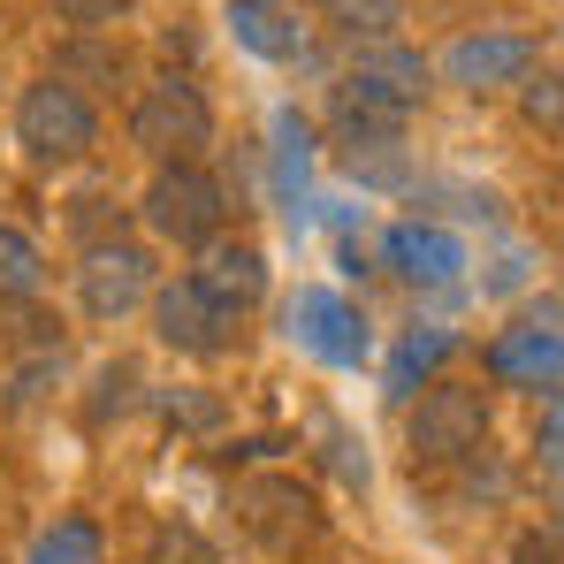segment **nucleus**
Returning a JSON list of instances; mask_svg holds the SVG:
<instances>
[{
    "label": "nucleus",
    "instance_id": "obj_1",
    "mask_svg": "<svg viewBox=\"0 0 564 564\" xmlns=\"http://www.w3.org/2000/svg\"><path fill=\"white\" fill-rule=\"evenodd\" d=\"M420 99H427V62H420L412 46L381 39V46H359V54H351V69H344V85H336V115H344V122H381V130H397Z\"/></svg>",
    "mask_w": 564,
    "mask_h": 564
},
{
    "label": "nucleus",
    "instance_id": "obj_2",
    "mask_svg": "<svg viewBox=\"0 0 564 564\" xmlns=\"http://www.w3.org/2000/svg\"><path fill=\"white\" fill-rule=\"evenodd\" d=\"M15 138H23V153H31L39 169H54V161H77V153L99 138V115H93V99L77 93V85L46 77V85H31L23 107H15Z\"/></svg>",
    "mask_w": 564,
    "mask_h": 564
},
{
    "label": "nucleus",
    "instance_id": "obj_3",
    "mask_svg": "<svg viewBox=\"0 0 564 564\" xmlns=\"http://www.w3.org/2000/svg\"><path fill=\"white\" fill-rule=\"evenodd\" d=\"M480 435H488V397L473 381H435L412 404V458L420 466H458L480 451Z\"/></svg>",
    "mask_w": 564,
    "mask_h": 564
},
{
    "label": "nucleus",
    "instance_id": "obj_4",
    "mask_svg": "<svg viewBox=\"0 0 564 564\" xmlns=\"http://www.w3.org/2000/svg\"><path fill=\"white\" fill-rule=\"evenodd\" d=\"M130 138L161 161V169H176V161H191L198 145H214V107L198 99V85H184V77H161L153 93L138 99V115H130Z\"/></svg>",
    "mask_w": 564,
    "mask_h": 564
},
{
    "label": "nucleus",
    "instance_id": "obj_5",
    "mask_svg": "<svg viewBox=\"0 0 564 564\" xmlns=\"http://www.w3.org/2000/svg\"><path fill=\"white\" fill-rule=\"evenodd\" d=\"M145 221H153V237H169V245H214V229H221V184L206 176V169H161L153 184H145Z\"/></svg>",
    "mask_w": 564,
    "mask_h": 564
},
{
    "label": "nucleus",
    "instance_id": "obj_6",
    "mask_svg": "<svg viewBox=\"0 0 564 564\" xmlns=\"http://www.w3.org/2000/svg\"><path fill=\"white\" fill-rule=\"evenodd\" d=\"M282 328H290V344L313 351L321 367H359V359H367V321H359L336 290H321V282H305V290L282 305Z\"/></svg>",
    "mask_w": 564,
    "mask_h": 564
},
{
    "label": "nucleus",
    "instance_id": "obj_7",
    "mask_svg": "<svg viewBox=\"0 0 564 564\" xmlns=\"http://www.w3.org/2000/svg\"><path fill=\"white\" fill-rule=\"evenodd\" d=\"M488 375L511 389H564V305H534L519 328H503Z\"/></svg>",
    "mask_w": 564,
    "mask_h": 564
},
{
    "label": "nucleus",
    "instance_id": "obj_8",
    "mask_svg": "<svg viewBox=\"0 0 564 564\" xmlns=\"http://www.w3.org/2000/svg\"><path fill=\"white\" fill-rule=\"evenodd\" d=\"M229 328H237V313L206 290L198 275L169 282V290H153V336L169 344V351H191V359H214L221 344H229Z\"/></svg>",
    "mask_w": 564,
    "mask_h": 564
},
{
    "label": "nucleus",
    "instance_id": "obj_9",
    "mask_svg": "<svg viewBox=\"0 0 564 564\" xmlns=\"http://www.w3.org/2000/svg\"><path fill=\"white\" fill-rule=\"evenodd\" d=\"M145 290H153V260H145V245H93L85 268H77V297H85L93 321H122Z\"/></svg>",
    "mask_w": 564,
    "mask_h": 564
},
{
    "label": "nucleus",
    "instance_id": "obj_10",
    "mask_svg": "<svg viewBox=\"0 0 564 564\" xmlns=\"http://www.w3.org/2000/svg\"><path fill=\"white\" fill-rule=\"evenodd\" d=\"M237 519L252 527V542L260 550H297L321 519H313V496L297 488V480H252V488H237Z\"/></svg>",
    "mask_w": 564,
    "mask_h": 564
},
{
    "label": "nucleus",
    "instance_id": "obj_11",
    "mask_svg": "<svg viewBox=\"0 0 564 564\" xmlns=\"http://www.w3.org/2000/svg\"><path fill=\"white\" fill-rule=\"evenodd\" d=\"M443 77H451V85H466V93H480V85H527V77H534V46H527V39H511V31L458 39V46L443 54Z\"/></svg>",
    "mask_w": 564,
    "mask_h": 564
},
{
    "label": "nucleus",
    "instance_id": "obj_12",
    "mask_svg": "<svg viewBox=\"0 0 564 564\" xmlns=\"http://www.w3.org/2000/svg\"><path fill=\"white\" fill-rule=\"evenodd\" d=\"M381 252H389V268L404 282H427V290L458 282V268H466V245H458L451 229H435V221H397V229L381 237Z\"/></svg>",
    "mask_w": 564,
    "mask_h": 564
},
{
    "label": "nucleus",
    "instance_id": "obj_13",
    "mask_svg": "<svg viewBox=\"0 0 564 564\" xmlns=\"http://www.w3.org/2000/svg\"><path fill=\"white\" fill-rule=\"evenodd\" d=\"M229 31L260 62H305V23L290 8H275V0H229Z\"/></svg>",
    "mask_w": 564,
    "mask_h": 564
},
{
    "label": "nucleus",
    "instance_id": "obj_14",
    "mask_svg": "<svg viewBox=\"0 0 564 564\" xmlns=\"http://www.w3.org/2000/svg\"><path fill=\"white\" fill-rule=\"evenodd\" d=\"M198 282H206L229 313H245V305H260V297H268V260H260V245H206Z\"/></svg>",
    "mask_w": 564,
    "mask_h": 564
},
{
    "label": "nucleus",
    "instance_id": "obj_15",
    "mask_svg": "<svg viewBox=\"0 0 564 564\" xmlns=\"http://www.w3.org/2000/svg\"><path fill=\"white\" fill-rule=\"evenodd\" d=\"M305 169H313V122H305L297 107H275V198L290 206V229L305 221V206H297Z\"/></svg>",
    "mask_w": 564,
    "mask_h": 564
},
{
    "label": "nucleus",
    "instance_id": "obj_16",
    "mask_svg": "<svg viewBox=\"0 0 564 564\" xmlns=\"http://www.w3.org/2000/svg\"><path fill=\"white\" fill-rule=\"evenodd\" d=\"M31 564H107V542H99L93 519H54L31 542Z\"/></svg>",
    "mask_w": 564,
    "mask_h": 564
},
{
    "label": "nucleus",
    "instance_id": "obj_17",
    "mask_svg": "<svg viewBox=\"0 0 564 564\" xmlns=\"http://www.w3.org/2000/svg\"><path fill=\"white\" fill-rule=\"evenodd\" d=\"M321 15H328L336 31H351V39L381 46V39L404 23V0H321Z\"/></svg>",
    "mask_w": 564,
    "mask_h": 564
},
{
    "label": "nucleus",
    "instance_id": "obj_18",
    "mask_svg": "<svg viewBox=\"0 0 564 564\" xmlns=\"http://www.w3.org/2000/svg\"><path fill=\"white\" fill-rule=\"evenodd\" d=\"M39 282H46L39 245H31L23 229H8V221H0V297H39Z\"/></svg>",
    "mask_w": 564,
    "mask_h": 564
},
{
    "label": "nucleus",
    "instance_id": "obj_19",
    "mask_svg": "<svg viewBox=\"0 0 564 564\" xmlns=\"http://www.w3.org/2000/svg\"><path fill=\"white\" fill-rule=\"evenodd\" d=\"M443 351H451V336H443V328H427V336L412 328V336L397 344V359H389V389H397V397H412V381L427 375V367H435Z\"/></svg>",
    "mask_w": 564,
    "mask_h": 564
},
{
    "label": "nucleus",
    "instance_id": "obj_20",
    "mask_svg": "<svg viewBox=\"0 0 564 564\" xmlns=\"http://www.w3.org/2000/svg\"><path fill=\"white\" fill-rule=\"evenodd\" d=\"M130 397H138V367H99V381H93V427H107V420H122L130 412Z\"/></svg>",
    "mask_w": 564,
    "mask_h": 564
},
{
    "label": "nucleus",
    "instance_id": "obj_21",
    "mask_svg": "<svg viewBox=\"0 0 564 564\" xmlns=\"http://www.w3.org/2000/svg\"><path fill=\"white\" fill-rule=\"evenodd\" d=\"M519 107H527L534 130H564V77H557V69L527 77V85H519Z\"/></svg>",
    "mask_w": 564,
    "mask_h": 564
},
{
    "label": "nucleus",
    "instance_id": "obj_22",
    "mask_svg": "<svg viewBox=\"0 0 564 564\" xmlns=\"http://www.w3.org/2000/svg\"><path fill=\"white\" fill-rule=\"evenodd\" d=\"M54 77H62V85H69V77H122V54L77 39V46H62V54H54Z\"/></svg>",
    "mask_w": 564,
    "mask_h": 564
},
{
    "label": "nucleus",
    "instance_id": "obj_23",
    "mask_svg": "<svg viewBox=\"0 0 564 564\" xmlns=\"http://www.w3.org/2000/svg\"><path fill=\"white\" fill-rule=\"evenodd\" d=\"M534 451H542V466L564 480V389L542 404V427H534Z\"/></svg>",
    "mask_w": 564,
    "mask_h": 564
},
{
    "label": "nucleus",
    "instance_id": "obj_24",
    "mask_svg": "<svg viewBox=\"0 0 564 564\" xmlns=\"http://www.w3.org/2000/svg\"><path fill=\"white\" fill-rule=\"evenodd\" d=\"M54 8H62V23H77V31H107V23L130 15V0H54Z\"/></svg>",
    "mask_w": 564,
    "mask_h": 564
},
{
    "label": "nucleus",
    "instance_id": "obj_25",
    "mask_svg": "<svg viewBox=\"0 0 564 564\" xmlns=\"http://www.w3.org/2000/svg\"><path fill=\"white\" fill-rule=\"evenodd\" d=\"M169 427H221V404L214 397H161Z\"/></svg>",
    "mask_w": 564,
    "mask_h": 564
},
{
    "label": "nucleus",
    "instance_id": "obj_26",
    "mask_svg": "<svg viewBox=\"0 0 564 564\" xmlns=\"http://www.w3.org/2000/svg\"><path fill=\"white\" fill-rule=\"evenodd\" d=\"M511 564H564V534H550V527L519 534V542H511Z\"/></svg>",
    "mask_w": 564,
    "mask_h": 564
},
{
    "label": "nucleus",
    "instance_id": "obj_27",
    "mask_svg": "<svg viewBox=\"0 0 564 564\" xmlns=\"http://www.w3.org/2000/svg\"><path fill=\"white\" fill-rule=\"evenodd\" d=\"M328 451H336V473H344L351 488H367V451H359V443H351L344 427H328Z\"/></svg>",
    "mask_w": 564,
    "mask_h": 564
}]
</instances>
